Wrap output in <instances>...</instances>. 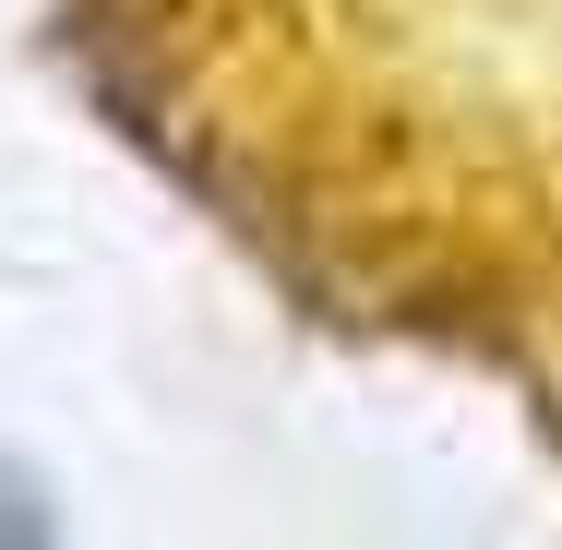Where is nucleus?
Segmentation results:
<instances>
[{
  "instance_id": "obj_1",
  "label": "nucleus",
  "mask_w": 562,
  "mask_h": 550,
  "mask_svg": "<svg viewBox=\"0 0 562 550\" xmlns=\"http://www.w3.org/2000/svg\"><path fill=\"white\" fill-rule=\"evenodd\" d=\"M36 527H48V515H36V491H24V479H0V539H36Z\"/></svg>"
}]
</instances>
